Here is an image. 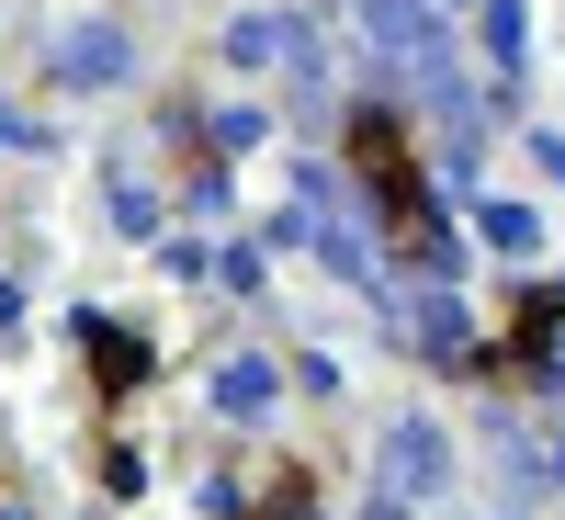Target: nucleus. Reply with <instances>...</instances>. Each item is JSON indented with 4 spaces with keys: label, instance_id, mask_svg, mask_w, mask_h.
<instances>
[{
    "label": "nucleus",
    "instance_id": "f03ea898",
    "mask_svg": "<svg viewBox=\"0 0 565 520\" xmlns=\"http://www.w3.org/2000/svg\"><path fill=\"white\" fill-rule=\"evenodd\" d=\"M90 362H103V396H136V385H148V351L114 340V328H90Z\"/></svg>",
    "mask_w": 565,
    "mask_h": 520
},
{
    "label": "nucleus",
    "instance_id": "f257e3e1",
    "mask_svg": "<svg viewBox=\"0 0 565 520\" xmlns=\"http://www.w3.org/2000/svg\"><path fill=\"white\" fill-rule=\"evenodd\" d=\"M340 148H351V170H362V193L385 204V226H396L407 250H430V238H441V215H430V181H418V148H407V125H396L385 103H362Z\"/></svg>",
    "mask_w": 565,
    "mask_h": 520
}]
</instances>
